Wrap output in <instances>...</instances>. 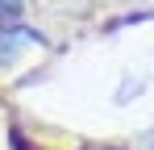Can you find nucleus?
<instances>
[{
	"instance_id": "obj_1",
	"label": "nucleus",
	"mask_w": 154,
	"mask_h": 150,
	"mask_svg": "<svg viewBox=\"0 0 154 150\" xmlns=\"http://www.w3.org/2000/svg\"><path fill=\"white\" fill-rule=\"evenodd\" d=\"M21 21V0H0V29H13Z\"/></svg>"
},
{
	"instance_id": "obj_2",
	"label": "nucleus",
	"mask_w": 154,
	"mask_h": 150,
	"mask_svg": "<svg viewBox=\"0 0 154 150\" xmlns=\"http://www.w3.org/2000/svg\"><path fill=\"white\" fill-rule=\"evenodd\" d=\"M13 146H17V150H33V146H29V142H25V138L17 133V129H13Z\"/></svg>"
},
{
	"instance_id": "obj_3",
	"label": "nucleus",
	"mask_w": 154,
	"mask_h": 150,
	"mask_svg": "<svg viewBox=\"0 0 154 150\" xmlns=\"http://www.w3.org/2000/svg\"><path fill=\"white\" fill-rule=\"evenodd\" d=\"M104 150H112V146H104Z\"/></svg>"
}]
</instances>
